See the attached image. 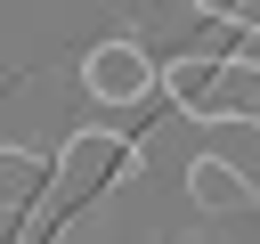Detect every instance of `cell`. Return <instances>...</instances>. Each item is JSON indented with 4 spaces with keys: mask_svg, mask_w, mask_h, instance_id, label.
I'll return each instance as SVG.
<instances>
[{
    "mask_svg": "<svg viewBox=\"0 0 260 244\" xmlns=\"http://www.w3.org/2000/svg\"><path fill=\"white\" fill-rule=\"evenodd\" d=\"M41 187H49V155H32V146H0V220H24Z\"/></svg>",
    "mask_w": 260,
    "mask_h": 244,
    "instance_id": "4",
    "label": "cell"
},
{
    "mask_svg": "<svg viewBox=\"0 0 260 244\" xmlns=\"http://www.w3.org/2000/svg\"><path fill=\"white\" fill-rule=\"evenodd\" d=\"M138 171V138L130 130H106V122H89V130H73L57 155H49V187L32 195V211H24V228H16V244H57L65 236V220L73 211H89L106 187H122Z\"/></svg>",
    "mask_w": 260,
    "mask_h": 244,
    "instance_id": "1",
    "label": "cell"
},
{
    "mask_svg": "<svg viewBox=\"0 0 260 244\" xmlns=\"http://www.w3.org/2000/svg\"><path fill=\"white\" fill-rule=\"evenodd\" d=\"M187 187H195V203H203V211H252V203H260V195H252V179H244L228 155H195V163H187Z\"/></svg>",
    "mask_w": 260,
    "mask_h": 244,
    "instance_id": "3",
    "label": "cell"
},
{
    "mask_svg": "<svg viewBox=\"0 0 260 244\" xmlns=\"http://www.w3.org/2000/svg\"><path fill=\"white\" fill-rule=\"evenodd\" d=\"M154 89H162V57H154L146 41H98V49H81V98H89V106L130 114V106H146Z\"/></svg>",
    "mask_w": 260,
    "mask_h": 244,
    "instance_id": "2",
    "label": "cell"
}]
</instances>
